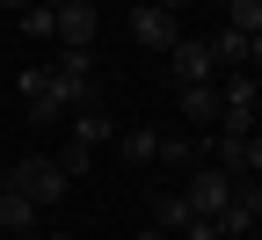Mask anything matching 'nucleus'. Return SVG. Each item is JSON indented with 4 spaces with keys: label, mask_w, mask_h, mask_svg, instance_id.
Masks as SVG:
<instances>
[{
    "label": "nucleus",
    "mask_w": 262,
    "mask_h": 240,
    "mask_svg": "<svg viewBox=\"0 0 262 240\" xmlns=\"http://www.w3.org/2000/svg\"><path fill=\"white\" fill-rule=\"evenodd\" d=\"M131 44H146V51H175V15L168 8H131Z\"/></svg>",
    "instance_id": "obj_4"
},
{
    "label": "nucleus",
    "mask_w": 262,
    "mask_h": 240,
    "mask_svg": "<svg viewBox=\"0 0 262 240\" xmlns=\"http://www.w3.org/2000/svg\"><path fill=\"white\" fill-rule=\"evenodd\" d=\"M44 240H66V233H44Z\"/></svg>",
    "instance_id": "obj_27"
},
{
    "label": "nucleus",
    "mask_w": 262,
    "mask_h": 240,
    "mask_svg": "<svg viewBox=\"0 0 262 240\" xmlns=\"http://www.w3.org/2000/svg\"><path fill=\"white\" fill-rule=\"evenodd\" d=\"M248 66H262V37H248Z\"/></svg>",
    "instance_id": "obj_21"
},
{
    "label": "nucleus",
    "mask_w": 262,
    "mask_h": 240,
    "mask_svg": "<svg viewBox=\"0 0 262 240\" xmlns=\"http://www.w3.org/2000/svg\"><path fill=\"white\" fill-rule=\"evenodd\" d=\"M226 29H241V37H262V0H226Z\"/></svg>",
    "instance_id": "obj_10"
},
{
    "label": "nucleus",
    "mask_w": 262,
    "mask_h": 240,
    "mask_svg": "<svg viewBox=\"0 0 262 240\" xmlns=\"http://www.w3.org/2000/svg\"><path fill=\"white\" fill-rule=\"evenodd\" d=\"M8 189H22L29 204H58L66 197V175H58V160H15L8 167Z\"/></svg>",
    "instance_id": "obj_2"
},
{
    "label": "nucleus",
    "mask_w": 262,
    "mask_h": 240,
    "mask_svg": "<svg viewBox=\"0 0 262 240\" xmlns=\"http://www.w3.org/2000/svg\"><path fill=\"white\" fill-rule=\"evenodd\" d=\"M248 175H262V131L248 139Z\"/></svg>",
    "instance_id": "obj_20"
},
{
    "label": "nucleus",
    "mask_w": 262,
    "mask_h": 240,
    "mask_svg": "<svg viewBox=\"0 0 262 240\" xmlns=\"http://www.w3.org/2000/svg\"><path fill=\"white\" fill-rule=\"evenodd\" d=\"M0 8H29V0H0Z\"/></svg>",
    "instance_id": "obj_25"
},
{
    "label": "nucleus",
    "mask_w": 262,
    "mask_h": 240,
    "mask_svg": "<svg viewBox=\"0 0 262 240\" xmlns=\"http://www.w3.org/2000/svg\"><path fill=\"white\" fill-rule=\"evenodd\" d=\"M182 240H219V226H211V219H189V226H182Z\"/></svg>",
    "instance_id": "obj_19"
},
{
    "label": "nucleus",
    "mask_w": 262,
    "mask_h": 240,
    "mask_svg": "<svg viewBox=\"0 0 262 240\" xmlns=\"http://www.w3.org/2000/svg\"><path fill=\"white\" fill-rule=\"evenodd\" d=\"M95 22H102V15H95L88 0H66V8H58V22H51V37H58L66 51H88V44H95Z\"/></svg>",
    "instance_id": "obj_5"
},
{
    "label": "nucleus",
    "mask_w": 262,
    "mask_h": 240,
    "mask_svg": "<svg viewBox=\"0 0 262 240\" xmlns=\"http://www.w3.org/2000/svg\"><path fill=\"white\" fill-rule=\"evenodd\" d=\"M211 66H219V73H241V66H248V37H241V29H219V37H211Z\"/></svg>",
    "instance_id": "obj_9"
},
{
    "label": "nucleus",
    "mask_w": 262,
    "mask_h": 240,
    "mask_svg": "<svg viewBox=\"0 0 262 240\" xmlns=\"http://www.w3.org/2000/svg\"><path fill=\"white\" fill-rule=\"evenodd\" d=\"M248 240H262V226H255V233H248Z\"/></svg>",
    "instance_id": "obj_28"
},
{
    "label": "nucleus",
    "mask_w": 262,
    "mask_h": 240,
    "mask_svg": "<svg viewBox=\"0 0 262 240\" xmlns=\"http://www.w3.org/2000/svg\"><path fill=\"white\" fill-rule=\"evenodd\" d=\"M168 73H175L182 88H204V80H219V66H211V44H196V37H175V51H168Z\"/></svg>",
    "instance_id": "obj_3"
},
{
    "label": "nucleus",
    "mask_w": 262,
    "mask_h": 240,
    "mask_svg": "<svg viewBox=\"0 0 262 240\" xmlns=\"http://www.w3.org/2000/svg\"><path fill=\"white\" fill-rule=\"evenodd\" d=\"M58 175H66V182H80V175H95V146H80V139H66V153H58Z\"/></svg>",
    "instance_id": "obj_11"
},
{
    "label": "nucleus",
    "mask_w": 262,
    "mask_h": 240,
    "mask_svg": "<svg viewBox=\"0 0 262 240\" xmlns=\"http://www.w3.org/2000/svg\"><path fill=\"white\" fill-rule=\"evenodd\" d=\"M255 102H262V73H255Z\"/></svg>",
    "instance_id": "obj_26"
},
{
    "label": "nucleus",
    "mask_w": 262,
    "mask_h": 240,
    "mask_svg": "<svg viewBox=\"0 0 262 240\" xmlns=\"http://www.w3.org/2000/svg\"><path fill=\"white\" fill-rule=\"evenodd\" d=\"M51 22H58V8H22V37H51Z\"/></svg>",
    "instance_id": "obj_17"
},
{
    "label": "nucleus",
    "mask_w": 262,
    "mask_h": 240,
    "mask_svg": "<svg viewBox=\"0 0 262 240\" xmlns=\"http://www.w3.org/2000/svg\"><path fill=\"white\" fill-rule=\"evenodd\" d=\"M153 8H168V15H175V8H189V0H153Z\"/></svg>",
    "instance_id": "obj_22"
},
{
    "label": "nucleus",
    "mask_w": 262,
    "mask_h": 240,
    "mask_svg": "<svg viewBox=\"0 0 262 240\" xmlns=\"http://www.w3.org/2000/svg\"><path fill=\"white\" fill-rule=\"evenodd\" d=\"M0 233H37V204L0 182Z\"/></svg>",
    "instance_id": "obj_7"
},
{
    "label": "nucleus",
    "mask_w": 262,
    "mask_h": 240,
    "mask_svg": "<svg viewBox=\"0 0 262 240\" xmlns=\"http://www.w3.org/2000/svg\"><path fill=\"white\" fill-rule=\"evenodd\" d=\"M175 102H182V117H189V124H219V110H226V102H219V80H204V88H182Z\"/></svg>",
    "instance_id": "obj_8"
},
{
    "label": "nucleus",
    "mask_w": 262,
    "mask_h": 240,
    "mask_svg": "<svg viewBox=\"0 0 262 240\" xmlns=\"http://www.w3.org/2000/svg\"><path fill=\"white\" fill-rule=\"evenodd\" d=\"M211 167H226V175H248V139H226L219 131V160Z\"/></svg>",
    "instance_id": "obj_14"
},
{
    "label": "nucleus",
    "mask_w": 262,
    "mask_h": 240,
    "mask_svg": "<svg viewBox=\"0 0 262 240\" xmlns=\"http://www.w3.org/2000/svg\"><path fill=\"white\" fill-rule=\"evenodd\" d=\"M233 182H241V175H226V167H196V175L182 182V204H189L196 219H211V226H219V211L233 204Z\"/></svg>",
    "instance_id": "obj_1"
},
{
    "label": "nucleus",
    "mask_w": 262,
    "mask_h": 240,
    "mask_svg": "<svg viewBox=\"0 0 262 240\" xmlns=\"http://www.w3.org/2000/svg\"><path fill=\"white\" fill-rule=\"evenodd\" d=\"M226 110H255V73H226Z\"/></svg>",
    "instance_id": "obj_16"
},
{
    "label": "nucleus",
    "mask_w": 262,
    "mask_h": 240,
    "mask_svg": "<svg viewBox=\"0 0 262 240\" xmlns=\"http://www.w3.org/2000/svg\"><path fill=\"white\" fill-rule=\"evenodd\" d=\"M211 8H226V0H211Z\"/></svg>",
    "instance_id": "obj_29"
},
{
    "label": "nucleus",
    "mask_w": 262,
    "mask_h": 240,
    "mask_svg": "<svg viewBox=\"0 0 262 240\" xmlns=\"http://www.w3.org/2000/svg\"><path fill=\"white\" fill-rule=\"evenodd\" d=\"M139 240H175V233H160V226H153V233H139Z\"/></svg>",
    "instance_id": "obj_23"
},
{
    "label": "nucleus",
    "mask_w": 262,
    "mask_h": 240,
    "mask_svg": "<svg viewBox=\"0 0 262 240\" xmlns=\"http://www.w3.org/2000/svg\"><path fill=\"white\" fill-rule=\"evenodd\" d=\"M66 131H73L80 146H102V139H110V117H102V110H80V117L66 124Z\"/></svg>",
    "instance_id": "obj_13"
},
{
    "label": "nucleus",
    "mask_w": 262,
    "mask_h": 240,
    "mask_svg": "<svg viewBox=\"0 0 262 240\" xmlns=\"http://www.w3.org/2000/svg\"><path fill=\"white\" fill-rule=\"evenodd\" d=\"M8 240H44V233H8Z\"/></svg>",
    "instance_id": "obj_24"
},
{
    "label": "nucleus",
    "mask_w": 262,
    "mask_h": 240,
    "mask_svg": "<svg viewBox=\"0 0 262 240\" xmlns=\"http://www.w3.org/2000/svg\"><path fill=\"white\" fill-rule=\"evenodd\" d=\"M160 160H168V167H189V139H160Z\"/></svg>",
    "instance_id": "obj_18"
},
{
    "label": "nucleus",
    "mask_w": 262,
    "mask_h": 240,
    "mask_svg": "<svg viewBox=\"0 0 262 240\" xmlns=\"http://www.w3.org/2000/svg\"><path fill=\"white\" fill-rule=\"evenodd\" d=\"M189 219H196V211H189V204H182V189H175V197H160V219H153V226H160V233H182Z\"/></svg>",
    "instance_id": "obj_15"
},
{
    "label": "nucleus",
    "mask_w": 262,
    "mask_h": 240,
    "mask_svg": "<svg viewBox=\"0 0 262 240\" xmlns=\"http://www.w3.org/2000/svg\"><path fill=\"white\" fill-rule=\"evenodd\" d=\"M117 146H124V160H160V131H146V124H131L124 139H117Z\"/></svg>",
    "instance_id": "obj_12"
},
{
    "label": "nucleus",
    "mask_w": 262,
    "mask_h": 240,
    "mask_svg": "<svg viewBox=\"0 0 262 240\" xmlns=\"http://www.w3.org/2000/svg\"><path fill=\"white\" fill-rule=\"evenodd\" d=\"M22 102H29L37 124H58V117H66V102L51 95V73H22Z\"/></svg>",
    "instance_id": "obj_6"
}]
</instances>
